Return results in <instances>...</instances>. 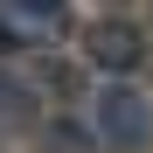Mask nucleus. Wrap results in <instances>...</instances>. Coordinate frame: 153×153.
I'll use <instances>...</instances> for the list:
<instances>
[{"mask_svg": "<svg viewBox=\"0 0 153 153\" xmlns=\"http://www.w3.org/2000/svg\"><path fill=\"white\" fill-rule=\"evenodd\" d=\"M91 132H97V146L105 153H146L153 146V97L139 91V84H105L97 91V111H91Z\"/></svg>", "mask_w": 153, "mask_h": 153, "instance_id": "nucleus-1", "label": "nucleus"}, {"mask_svg": "<svg viewBox=\"0 0 153 153\" xmlns=\"http://www.w3.org/2000/svg\"><path fill=\"white\" fill-rule=\"evenodd\" d=\"M84 56H91L97 70L125 76V70H139V63H146V35L132 28V21L105 14V21H91V28H84Z\"/></svg>", "mask_w": 153, "mask_h": 153, "instance_id": "nucleus-2", "label": "nucleus"}, {"mask_svg": "<svg viewBox=\"0 0 153 153\" xmlns=\"http://www.w3.org/2000/svg\"><path fill=\"white\" fill-rule=\"evenodd\" d=\"M0 132H42V91L14 70H0Z\"/></svg>", "mask_w": 153, "mask_h": 153, "instance_id": "nucleus-3", "label": "nucleus"}, {"mask_svg": "<svg viewBox=\"0 0 153 153\" xmlns=\"http://www.w3.org/2000/svg\"><path fill=\"white\" fill-rule=\"evenodd\" d=\"M42 153H97V132L76 118H42Z\"/></svg>", "mask_w": 153, "mask_h": 153, "instance_id": "nucleus-4", "label": "nucleus"}, {"mask_svg": "<svg viewBox=\"0 0 153 153\" xmlns=\"http://www.w3.org/2000/svg\"><path fill=\"white\" fill-rule=\"evenodd\" d=\"M7 7L28 21L21 35H49V28H63V21H70V0H7Z\"/></svg>", "mask_w": 153, "mask_h": 153, "instance_id": "nucleus-5", "label": "nucleus"}, {"mask_svg": "<svg viewBox=\"0 0 153 153\" xmlns=\"http://www.w3.org/2000/svg\"><path fill=\"white\" fill-rule=\"evenodd\" d=\"M21 49V28H7V21H0V56H14Z\"/></svg>", "mask_w": 153, "mask_h": 153, "instance_id": "nucleus-6", "label": "nucleus"}]
</instances>
